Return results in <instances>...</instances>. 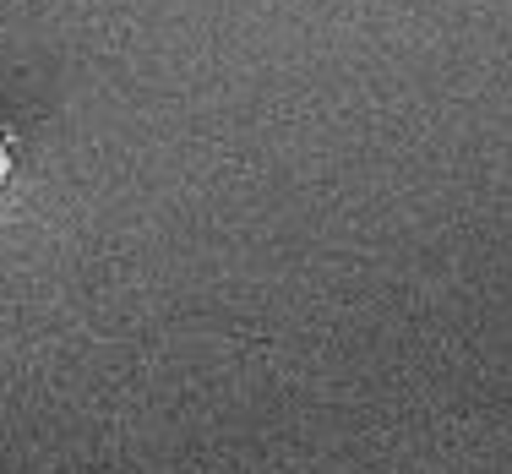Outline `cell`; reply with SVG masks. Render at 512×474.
I'll return each instance as SVG.
<instances>
[{
	"label": "cell",
	"mask_w": 512,
	"mask_h": 474,
	"mask_svg": "<svg viewBox=\"0 0 512 474\" xmlns=\"http://www.w3.org/2000/svg\"><path fill=\"white\" fill-rule=\"evenodd\" d=\"M6 169H11V142L0 137V180H6Z\"/></svg>",
	"instance_id": "obj_1"
}]
</instances>
